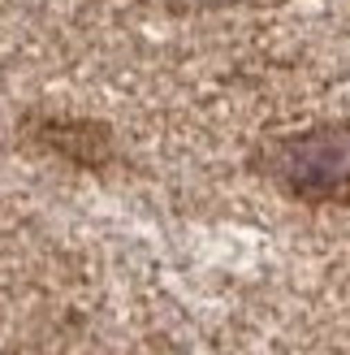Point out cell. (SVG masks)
Here are the masks:
<instances>
[{
  "label": "cell",
  "instance_id": "cell-1",
  "mask_svg": "<svg viewBox=\"0 0 350 355\" xmlns=\"http://www.w3.org/2000/svg\"><path fill=\"white\" fill-rule=\"evenodd\" d=\"M44 144L57 148L69 161H82V165H104L109 161V130L91 126V121H65V117H48L44 121Z\"/></svg>",
  "mask_w": 350,
  "mask_h": 355
}]
</instances>
